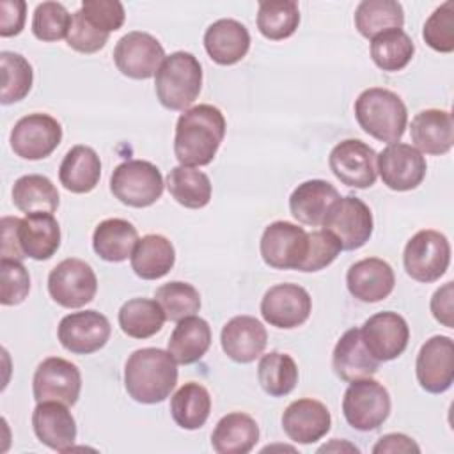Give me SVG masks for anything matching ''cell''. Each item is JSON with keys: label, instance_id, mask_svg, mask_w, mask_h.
<instances>
[{"label": "cell", "instance_id": "1", "mask_svg": "<svg viewBox=\"0 0 454 454\" xmlns=\"http://www.w3.org/2000/svg\"><path fill=\"white\" fill-rule=\"evenodd\" d=\"M225 117L220 108L202 103L184 110L176 122L174 154L184 167H204L213 161L225 137Z\"/></svg>", "mask_w": 454, "mask_h": 454}, {"label": "cell", "instance_id": "2", "mask_svg": "<svg viewBox=\"0 0 454 454\" xmlns=\"http://www.w3.org/2000/svg\"><path fill=\"white\" fill-rule=\"evenodd\" d=\"M177 383V362L160 348L133 351L124 365V387L129 397L142 404L165 401Z\"/></svg>", "mask_w": 454, "mask_h": 454}, {"label": "cell", "instance_id": "3", "mask_svg": "<svg viewBox=\"0 0 454 454\" xmlns=\"http://www.w3.org/2000/svg\"><path fill=\"white\" fill-rule=\"evenodd\" d=\"M355 119L372 138L395 144L404 135L408 110L395 92L381 87H369L362 90L355 101Z\"/></svg>", "mask_w": 454, "mask_h": 454}, {"label": "cell", "instance_id": "4", "mask_svg": "<svg viewBox=\"0 0 454 454\" xmlns=\"http://www.w3.org/2000/svg\"><path fill=\"white\" fill-rule=\"evenodd\" d=\"M202 89V66L190 51L165 57L154 74L156 98L167 110H188Z\"/></svg>", "mask_w": 454, "mask_h": 454}, {"label": "cell", "instance_id": "5", "mask_svg": "<svg viewBox=\"0 0 454 454\" xmlns=\"http://www.w3.org/2000/svg\"><path fill=\"white\" fill-rule=\"evenodd\" d=\"M165 183L160 168L145 160L119 163L110 176V192L129 207H149L163 193Z\"/></svg>", "mask_w": 454, "mask_h": 454}, {"label": "cell", "instance_id": "6", "mask_svg": "<svg viewBox=\"0 0 454 454\" xmlns=\"http://www.w3.org/2000/svg\"><path fill=\"white\" fill-rule=\"evenodd\" d=\"M390 394L372 378L351 381L342 397V415L346 422L362 433L378 429L390 415Z\"/></svg>", "mask_w": 454, "mask_h": 454}, {"label": "cell", "instance_id": "7", "mask_svg": "<svg viewBox=\"0 0 454 454\" xmlns=\"http://www.w3.org/2000/svg\"><path fill=\"white\" fill-rule=\"evenodd\" d=\"M406 273L422 284L438 280L450 264V245L445 234L434 229H422L413 234L403 252Z\"/></svg>", "mask_w": 454, "mask_h": 454}, {"label": "cell", "instance_id": "8", "mask_svg": "<svg viewBox=\"0 0 454 454\" xmlns=\"http://www.w3.org/2000/svg\"><path fill=\"white\" fill-rule=\"evenodd\" d=\"M323 229L332 232L342 250H356L372 236V213L369 206L353 195L339 197L321 222Z\"/></svg>", "mask_w": 454, "mask_h": 454}, {"label": "cell", "instance_id": "9", "mask_svg": "<svg viewBox=\"0 0 454 454\" xmlns=\"http://www.w3.org/2000/svg\"><path fill=\"white\" fill-rule=\"evenodd\" d=\"M98 291V278L90 264L69 257L60 261L48 275V293L64 309H80L90 303Z\"/></svg>", "mask_w": 454, "mask_h": 454}, {"label": "cell", "instance_id": "10", "mask_svg": "<svg viewBox=\"0 0 454 454\" xmlns=\"http://www.w3.org/2000/svg\"><path fill=\"white\" fill-rule=\"evenodd\" d=\"M62 140L60 122L48 114H28L21 117L11 129L9 142L16 156L23 160L48 158Z\"/></svg>", "mask_w": 454, "mask_h": 454}, {"label": "cell", "instance_id": "11", "mask_svg": "<svg viewBox=\"0 0 454 454\" xmlns=\"http://www.w3.org/2000/svg\"><path fill=\"white\" fill-rule=\"evenodd\" d=\"M259 250L270 268L300 270L309 250V232L296 223L277 220L264 229Z\"/></svg>", "mask_w": 454, "mask_h": 454}, {"label": "cell", "instance_id": "12", "mask_svg": "<svg viewBox=\"0 0 454 454\" xmlns=\"http://www.w3.org/2000/svg\"><path fill=\"white\" fill-rule=\"evenodd\" d=\"M376 151L358 138H346L333 145L328 165L333 176L351 188H371L378 177Z\"/></svg>", "mask_w": 454, "mask_h": 454}, {"label": "cell", "instance_id": "13", "mask_svg": "<svg viewBox=\"0 0 454 454\" xmlns=\"http://www.w3.org/2000/svg\"><path fill=\"white\" fill-rule=\"evenodd\" d=\"M163 60L165 50L161 43L147 32H128L114 48V62L117 69L133 80H147L154 76Z\"/></svg>", "mask_w": 454, "mask_h": 454}, {"label": "cell", "instance_id": "14", "mask_svg": "<svg viewBox=\"0 0 454 454\" xmlns=\"http://www.w3.org/2000/svg\"><path fill=\"white\" fill-rule=\"evenodd\" d=\"M82 390L80 369L66 358L48 356L44 358L32 380V392L37 403L57 401L66 406H73Z\"/></svg>", "mask_w": 454, "mask_h": 454}, {"label": "cell", "instance_id": "15", "mask_svg": "<svg viewBox=\"0 0 454 454\" xmlns=\"http://www.w3.org/2000/svg\"><path fill=\"white\" fill-rule=\"evenodd\" d=\"M378 174L383 184L394 192L415 190L426 177V158L410 144H388L376 156Z\"/></svg>", "mask_w": 454, "mask_h": 454}, {"label": "cell", "instance_id": "16", "mask_svg": "<svg viewBox=\"0 0 454 454\" xmlns=\"http://www.w3.org/2000/svg\"><path fill=\"white\" fill-rule=\"evenodd\" d=\"M112 326L105 314L98 310H82L64 316L57 328L59 342L74 355H90L99 351L110 339Z\"/></svg>", "mask_w": 454, "mask_h": 454}, {"label": "cell", "instance_id": "17", "mask_svg": "<svg viewBox=\"0 0 454 454\" xmlns=\"http://www.w3.org/2000/svg\"><path fill=\"white\" fill-rule=\"evenodd\" d=\"M360 335L372 358L378 362H390L404 353L410 340V328L401 314L383 310L365 319Z\"/></svg>", "mask_w": 454, "mask_h": 454}, {"label": "cell", "instance_id": "18", "mask_svg": "<svg viewBox=\"0 0 454 454\" xmlns=\"http://www.w3.org/2000/svg\"><path fill=\"white\" fill-rule=\"evenodd\" d=\"M312 312L309 291L298 284H277L270 287L261 300L262 319L282 330L301 326Z\"/></svg>", "mask_w": 454, "mask_h": 454}, {"label": "cell", "instance_id": "19", "mask_svg": "<svg viewBox=\"0 0 454 454\" xmlns=\"http://www.w3.org/2000/svg\"><path fill=\"white\" fill-rule=\"evenodd\" d=\"M415 374L419 385L429 394H443L454 381V342L447 335H433L417 355Z\"/></svg>", "mask_w": 454, "mask_h": 454}, {"label": "cell", "instance_id": "20", "mask_svg": "<svg viewBox=\"0 0 454 454\" xmlns=\"http://www.w3.org/2000/svg\"><path fill=\"white\" fill-rule=\"evenodd\" d=\"M332 427L328 408L316 399H296L282 413V429L294 443H314Z\"/></svg>", "mask_w": 454, "mask_h": 454}, {"label": "cell", "instance_id": "21", "mask_svg": "<svg viewBox=\"0 0 454 454\" xmlns=\"http://www.w3.org/2000/svg\"><path fill=\"white\" fill-rule=\"evenodd\" d=\"M346 286L353 298L364 303H376L390 296L395 286V275L387 261L365 257L349 266Z\"/></svg>", "mask_w": 454, "mask_h": 454}, {"label": "cell", "instance_id": "22", "mask_svg": "<svg viewBox=\"0 0 454 454\" xmlns=\"http://www.w3.org/2000/svg\"><path fill=\"white\" fill-rule=\"evenodd\" d=\"M32 429L43 445L57 452H67L76 440L74 417L57 401L37 403L32 411Z\"/></svg>", "mask_w": 454, "mask_h": 454}, {"label": "cell", "instance_id": "23", "mask_svg": "<svg viewBox=\"0 0 454 454\" xmlns=\"http://www.w3.org/2000/svg\"><path fill=\"white\" fill-rule=\"evenodd\" d=\"M266 342L268 332L264 325L252 316H236L229 319L220 333L223 353L238 364L254 362L262 355Z\"/></svg>", "mask_w": 454, "mask_h": 454}, {"label": "cell", "instance_id": "24", "mask_svg": "<svg viewBox=\"0 0 454 454\" xmlns=\"http://www.w3.org/2000/svg\"><path fill=\"white\" fill-rule=\"evenodd\" d=\"M204 48L213 62L234 66L250 50L248 28L232 18L216 20L204 32Z\"/></svg>", "mask_w": 454, "mask_h": 454}, {"label": "cell", "instance_id": "25", "mask_svg": "<svg viewBox=\"0 0 454 454\" xmlns=\"http://www.w3.org/2000/svg\"><path fill=\"white\" fill-rule=\"evenodd\" d=\"M410 135L417 151L433 156L449 153L454 145V124L450 112L440 108L419 112L411 119Z\"/></svg>", "mask_w": 454, "mask_h": 454}, {"label": "cell", "instance_id": "26", "mask_svg": "<svg viewBox=\"0 0 454 454\" xmlns=\"http://www.w3.org/2000/svg\"><path fill=\"white\" fill-rule=\"evenodd\" d=\"M380 362L365 349L360 335V328L346 330L337 340L332 355V367L335 374L346 381H356L362 378H371L378 372Z\"/></svg>", "mask_w": 454, "mask_h": 454}, {"label": "cell", "instance_id": "27", "mask_svg": "<svg viewBox=\"0 0 454 454\" xmlns=\"http://www.w3.org/2000/svg\"><path fill=\"white\" fill-rule=\"evenodd\" d=\"M337 188L325 179H309L298 184L289 197L291 215L303 225H321L330 206L339 199Z\"/></svg>", "mask_w": 454, "mask_h": 454}, {"label": "cell", "instance_id": "28", "mask_svg": "<svg viewBox=\"0 0 454 454\" xmlns=\"http://www.w3.org/2000/svg\"><path fill=\"white\" fill-rule=\"evenodd\" d=\"M18 238L27 257L46 261L60 247V225L53 213H30L21 218Z\"/></svg>", "mask_w": 454, "mask_h": 454}, {"label": "cell", "instance_id": "29", "mask_svg": "<svg viewBox=\"0 0 454 454\" xmlns=\"http://www.w3.org/2000/svg\"><path fill=\"white\" fill-rule=\"evenodd\" d=\"M99 177L101 160L98 153L89 145L71 147L59 167L60 184L71 193L92 192L98 186Z\"/></svg>", "mask_w": 454, "mask_h": 454}, {"label": "cell", "instance_id": "30", "mask_svg": "<svg viewBox=\"0 0 454 454\" xmlns=\"http://www.w3.org/2000/svg\"><path fill=\"white\" fill-rule=\"evenodd\" d=\"M259 442L255 419L243 411L223 415L211 434V445L218 454H247Z\"/></svg>", "mask_w": 454, "mask_h": 454}, {"label": "cell", "instance_id": "31", "mask_svg": "<svg viewBox=\"0 0 454 454\" xmlns=\"http://www.w3.org/2000/svg\"><path fill=\"white\" fill-rule=\"evenodd\" d=\"M129 261L137 277L144 280H158L174 268L176 250L165 236L147 234L137 241Z\"/></svg>", "mask_w": 454, "mask_h": 454}, {"label": "cell", "instance_id": "32", "mask_svg": "<svg viewBox=\"0 0 454 454\" xmlns=\"http://www.w3.org/2000/svg\"><path fill=\"white\" fill-rule=\"evenodd\" d=\"M211 346V326L199 316H188L177 321L168 339V353L177 364L188 365L199 362Z\"/></svg>", "mask_w": 454, "mask_h": 454}, {"label": "cell", "instance_id": "33", "mask_svg": "<svg viewBox=\"0 0 454 454\" xmlns=\"http://www.w3.org/2000/svg\"><path fill=\"white\" fill-rule=\"evenodd\" d=\"M137 241L135 225L124 218H106L96 225L92 234L94 252L108 262H122L131 257Z\"/></svg>", "mask_w": 454, "mask_h": 454}, {"label": "cell", "instance_id": "34", "mask_svg": "<svg viewBox=\"0 0 454 454\" xmlns=\"http://www.w3.org/2000/svg\"><path fill=\"white\" fill-rule=\"evenodd\" d=\"M211 413V395L200 383L190 381L176 390L170 399V415L174 422L188 431H195L206 424Z\"/></svg>", "mask_w": 454, "mask_h": 454}, {"label": "cell", "instance_id": "35", "mask_svg": "<svg viewBox=\"0 0 454 454\" xmlns=\"http://www.w3.org/2000/svg\"><path fill=\"white\" fill-rule=\"evenodd\" d=\"M12 202L25 215L55 213L60 197L55 184L41 174H27L16 179L12 186Z\"/></svg>", "mask_w": 454, "mask_h": 454}, {"label": "cell", "instance_id": "36", "mask_svg": "<svg viewBox=\"0 0 454 454\" xmlns=\"http://www.w3.org/2000/svg\"><path fill=\"white\" fill-rule=\"evenodd\" d=\"M119 326L133 339H147L158 333L165 323V312L156 300L131 298L119 309Z\"/></svg>", "mask_w": 454, "mask_h": 454}, {"label": "cell", "instance_id": "37", "mask_svg": "<svg viewBox=\"0 0 454 454\" xmlns=\"http://www.w3.org/2000/svg\"><path fill=\"white\" fill-rule=\"evenodd\" d=\"M167 188L172 199L188 209H200L207 206L213 192L207 174L184 165L170 168L167 176Z\"/></svg>", "mask_w": 454, "mask_h": 454}, {"label": "cell", "instance_id": "38", "mask_svg": "<svg viewBox=\"0 0 454 454\" xmlns=\"http://www.w3.org/2000/svg\"><path fill=\"white\" fill-rule=\"evenodd\" d=\"M257 381L271 397L291 394L298 383V367L291 355L270 351L261 356L257 365Z\"/></svg>", "mask_w": 454, "mask_h": 454}, {"label": "cell", "instance_id": "39", "mask_svg": "<svg viewBox=\"0 0 454 454\" xmlns=\"http://www.w3.org/2000/svg\"><path fill=\"white\" fill-rule=\"evenodd\" d=\"M403 25L404 11L395 0H364L355 9V27L367 39Z\"/></svg>", "mask_w": 454, "mask_h": 454}, {"label": "cell", "instance_id": "40", "mask_svg": "<svg viewBox=\"0 0 454 454\" xmlns=\"http://www.w3.org/2000/svg\"><path fill=\"white\" fill-rule=\"evenodd\" d=\"M413 53L415 44L403 28H390L371 39V59L383 71L395 73L404 69Z\"/></svg>", "mask_w": 454, "mask_h": 454}, {"label": "cell", "instance_id": "41", "mask_svg": "<svg viewBox=\"0 0 454 454\" xmlns=\"http://www.w3.org/2000/svg\"><path fill=\"white\" fill-rule=\"evenodd\" d=\"M300 25V9L294 0H262L257 9V28L270 41L291 37Z\"/></svg>", "mask_w": 454, "mask_h": 454}, {"label": "cell", "instance_id": "42", "mask_svg": "<svg viewBox=\"0 0 454 454\" xmlns=\"http://www.w3.org/2000/svg\"><path fill=\"white\" fill-rule=\"evenodd\" d=\"M2 66V105H11L21 101L32 89L34 71L30 62L14 51L0 53Z\"/></svg>", "mask_w": 454, "mask_h": 454}, {"label": "cell", "instance_id": "43", "mask_svg": "<svg viewBox=\"0 0 454 454\" xmlns=\"http://www.w3.org/2000/svg\"><path fill=\"white\" fill-rule=\"evenodd\" d=\"M154 298L168 321L177 323L188 316H195L200 310V294L188 282H167L156 289Z\"/></svg>", "mask_w": 454, "mask_h": 454}, {"label": "cell", "instance_id": "44", "mask_svg": "<svg viewBox=\"0 0 454 454\" xmlns=\"http://www.w3.org/2000/svg\"><path fill=\"white\" fill-rule=\"evenodd\" d=\"M73 14L59 2H43L32 16V34L43 43H53L67 37Z\"/></svg>", "mask_w": 454, "mask_h": 454}, {"label": "cell", "instance_id": "45", "mask_svg": "<svg viewBox=\"0 0 454 454\" xmlns=\"http://www.w3.org/2000/svg\"><path fill=\"white\" fill-rule=\"evenodd\" d=\"M422 37L429 48L440 53L454 50V2L447 0L433 11L422 28Z\"/></svg>", "mask_w": 454, "mask_h": 454}, {"label": "cell", "instance_id": "46", "mask_svg": "<svg viewBox=\"0 0 454 454\" xmlns=\"http://www.w3.org/2000/svg\"><path fill=\"white\" fill-rule=\"evenodd\" d=\"M340 243L339 239L328 232L326 229L321 231H312L309 232V250L305 255V261L301 262L298 271H319L326 266H330L337 255L340 254Z\"/></svg>", "mask_w": 454, "mask_h": 454}, {"label": "cell", "instance_id": "47", "mask_svg": "<svg viewBox=\"0 0 454 454\" xmlns=\"http://www.w3.org/2000/svg\"><path fill=\"white\" fill-rule=\"evenodd\" d=\"M2 291L0 301L2 305H18L21 303L30 291V275L21 261L16 259H2Z\"/></svg>", "mask_w": 454, "mask_h": 454}, {"label": "cell", "instance_id": "48", "mask_svg": "<svg viewBox=\"0 0 454 454\" xmlns=\"http://www.w3.org/2000/svg\"><path fill=\"white\" fill-rule=\"evenodd\" d=\"M67 46L73 48L74 51L80 53H96L99 51L106 41H108V34L96 28L82 12V9L73 12L71 18V27L67 32Z\"/></svg>", "mask_w": 454, "mask_h": 454}, {"label": "cell", "instance_id": "49", "mask_svg": "<svg viewBox=\"0 0 454 454\" xmlns=\"http://www.w3.org/2000/svg\"><path fill=\"white\" fill-rule=\"evenodd\" d=\"M80 9L96 28L106 34L119 30L126 18L124 5L119 0H83Z\"/></svg>", "mask_w": 454, "mask_h": 454}, {"label": "cell", "instance_id": "50", "mask_svg": "<svg viewBox=\"0 0 454 454\" xmlns=\"http://www.w3.org/2000/svg\"><path fill=\"white\" fill-rule=\"evenodd\" d=\"M27 18V4L23 0L0 2V35L12 37L23 30Z\"/></svg>", "mask_w": 454, "mask_h": 454}, {"label": "cell", "instance_id": "51", "mask_svg": "<svg viewBox=\"0 0 454 454\" xmlns=\"http://www.w3.org/2000/svg\"><path fill=\"white\" fill-rule=\"evenodd\" d=\"M433 317L447 328H454V282H445L431 296Z\"/></svg>", "mask_w": 454, "mask_h": 454}, {"label": "cell", "instance_id": "52", "mask_svg": "<svg viewBox=\"0 0 454 454\" xmlns=\"http://www.w3.org/2000/svg\"><path fill=\"white\" fill-rule=\"evenodd\" d=\"M20 222L21 218H16V216L2 218V259L21 261L23 257H27L21 250L20 238H18Z\"/></svg>", "mask_w": 454, "mask_h": 454}, {"label": "cell", "instance_id": "53", "mask_svg": "<svg viewBox=\"0 0 454 454\" xmlns=\"http://www.w3.org/2000/svg\"><path fill=\"white\" fill-rule=\"evenodd\" d=\"M372 452L374 454H381V452H415L419 454L420 452V447L417 445V442L403 433H388V434H383L372 447Z\"/></svg>", "mask_w": 454, "mask_h": 454}, {"label": "cell", "instance_id": "54", "mask_svg": "<svg viewBox=\"0 0 454 454\" xmlns=\"http://www.w3.org/2000/svg\"><path fill=\"white\" fill-rule=\"evenodd\" d=\"M328 450H351V452H358V447H355V445H351V443H348V442H340V443H339V440L333 438L332 443L323 445V447L317 449V452H328Z\"/></svg>", "mask_w": 454, "mask_h": 454}]
</instances>
